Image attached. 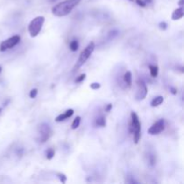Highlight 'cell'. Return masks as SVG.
Segmentation results:
<instances>
[{
    "label": "cell",
    "instance_id": "29",
    "mask_svg": "<svg viewBox=\"0 0 184 184\" xmlns=\"http://www.w3.org/2000/svg\"><path fill=\"white\" fill-rule=\"evenodd\" d=\"M1 110H2V108H0V112H1Z\"/></svg>",
    "mask_w": 184,
    "mask_h": 184
},
{
    "label": "cell",
    "instance_id": "25",
    "mask_svg": "<svg viewBox=\"0 0 184 184\" xmlns=\"http://www.w3.org/2000/svg\"><path fill=\"white\" fill-rule=\"evenodd\" d=\"M111 109H112V104H111V103H109L107 106H106V108H105V110H106L107 112H109V111H110Z\"/></svg>",
    "mask_w": 184,
    "mask_h": 184
},
{
    "label": "cell",
    "instance_id": "30",
    "mask_svg": "<svg viewBox=\"0 0 184 184\" xmlns=\"http://www.w3.org/2000/svg\"><path fill=\"white\" fill-rule=\"evenodd\" d=\"M130 1H133V0H130Z\"/></svg>",
    "mask_w": 184,
    "mask_h": 184
},
{
    "label": "cell",
    "instance_id": "26",
    "mask_svg": "<svg viewBox=\"0 0 184 184\" xmlns=\"http://www.w3.org/2000/svg\"><path fill=\"white\" fill-rule=\"evenodd\" d=\"M178 5H179L180 6H183L184 0H179V2H178Z\"/></svg>",
    "mask_w": 184,
    "mask_h": 184
},
{
    "label": "cell",
    "instance_id": "13",
    "mask_svg": "<svg viewBox=\"0 0 184 184\" xmlns=\"http://www.w3.org/2000/svg\"><path fill=\"white\" fill-rule=\"evenodd\" d=\"M149 68V71H150V75L152 77H156L158 76V67L157 66H153V65H149L148 67Z\"/></svg>",
    "mask_w": 184,
    "mask_h": 184
},
{
    "label": "cell",
    "instance_id": "2",
    "mask_svg": "<svg viewBox=\"0 0 184 184\" xmlns=\"http://www.w3.org/2000/svg\"><path fill=\"white\" fill-rule=\"evenodd\" d=\"M131 120L129 122V131L134 135V142L138 144L141 138V123L139 121L138 114L134 111L130 114Z\"/></svg>",
    "mask_w": 184,
    "mask_h": 184
},
{
    "label": "cell",
    "instance_id": "21",
    "mask_svg": "<svg viewBox=\"0 0 184 184\" xmlns=\"http://www.w3.org/2000/svg\"><path fill=\"white\" fill-rule=\"evenodd\" d=\"M85 77H86L85 74H82V75H80L79 77H77V79L75 80V82H76V83H81V82H83V81L85 79Z\"/></svg>",
    "mask_w": 184,
    "mask_h": 184
},
{
    "label": "cell",
    "instance_id": "28",
    "mask_svg": "<svg viewBox=\"0 0 184 184\" xmlns=\"http://www.w3.org/2000/svg\"><path fill=\"white\" fill-rule=\"evenodd\" d=\"M1 71H2V67L0 66V73H1Z\"/></svg>",
    "mask_w": 184,
    "mask_h": 184
},
{
    "label": "cell",
    "instance_id": "1",
    "mask_svg": "<svg viewBox=\"0 0 184 184\" xmlns=\"http://www.w3.org/2000/svg\"><path fill=\"white\" fill-rule=\"evenodd\" d=\"M80 0H64L51 8L52 15L57 17H64L69 15L79 4Z\"/></svg>",
    "mask_w": 184,
    "mask_h": 184
},
{
    "label": "cell",
    "instance_id": "11",
    "mask_svg": "<svg viewBox=\"0 0 184 184\" xmlns=\"http://www.w3.org/2000/svg\"><path fill=\"white\" fill-rule=\"evenodd\" d=\"M164 96H162V95H158V96L154 97L153 100L151 101V106L154 108L161 105L164 103Z\"/></svg>",
    "mask_w": 184,
    "mask_h": 184
},
{
    "label": "cell",
    "instance_id": "4",
    "mask_svg": "<svg viewBox=\"0 0 184 184\" xmlns=\"http://www.w3.org/2000/svg\"><path fill=\"white\" fill-rule=\"evenodd\" d=\"M94 48H95V45L93 42H90L87 46L85 48V49L81 52L78 60H77V64L75 66V69L77 68H79L80 67H82L85 62L87 61V60L91 57V55L92 54L93 50H94Z\"/></svg>",
    "mask_w": 184,
    "mask_h": 184
},
{
    "label": "cell",
    "instance_id": "5",
    "mask_svg": "<svg viewBox=\"0 0 184 184\" xmlns=\"http://www.w3.org/2000/svg\"><path fill=\"white\" fill-rule=\"evenodd\" d=\"M39 135H40V142L45 143L48 139L52 136V129L47 123H42L39 127Z\"/></svg>",
    "mask_w": 184,
    "mask_h": 184
},
{
    "label": "cell",
    "instance_id": "7",
    "mask_svg": "<svg viewBox=\"0 0 184 184\" xmlns=\"http://www.w3.org/2000/svg\"><path fill=\"white\" fill-rule=\"evenodd\" d=\"M137 92H136V100L137 101H143L147 95V87L143 80L138 79L137 81Z\"/></svg>",
    "mask_w": 184,
    "mask_h": 184
},
{
    "label": "cell",
    "instance_id": "3",
    "mask_svg": "<svg viewBox=\"0 0 184 184\" xmlns=\"http://www.w3.org/2000/svg\"><path fill=\"white\" fill-rule=\"evenodd\" d=\"M44 22H45L44 16H37L31 20L29 25H28V31H29L31 37L34 38V37L39 35V33L41 32V29H42Z\"/></svg>",
    "mask_w": 184,
    "mask_h": 184
},
{
    "label": "cell",
    "instance_id": "9",
    "mask_svg": "<svg viewBox=\"0 0 184 184\" xmlns=\"http://www.w3.org/2000/svg\"><path fill=\"white\" fill-rule=\"evenodd\" d=\"M74 114V110L73 109H68L64 113H61L60 115H58L55 119V121L57 122H61L63 121H66L67 119H69L72 115Z\"/></svg>",
    "mask_w": 184,
    "mask_h": 184
},
{
    "label": "cell",
    "instance_id": "27",
    "mask_svg": "<svg viewBox=\"0 0 184 184\" xmlns=\"http://www.w3.org/2000/svg\"><path fill=\"white\" fill-rule=\"evenodd\" d=\"M147 2H148V3H151V2H152V0H146V1H145V3H146V4Z\"/></svg>",
    "mask_w": 184,
    "mask_h": 184
},
{
    "label": "cell",
    "instance_id": "18",
    "mask_svg": "<svg viewBox=\"0 0 184 184\" xmlns=\"http://www.w3.org/2000/svg\"><path fill=\"white\" fill-rule=\"evenodd\" d=\"M57 177L60 179V181L62 183H66L67 182V176L64 174V173H62V172H58L57 173Z\"/></svg>",
    "mask_w": 184,
    "mask_h": 184
},
{
    "label": "cell",
    "instance_id": "22",
    "mask_svg": "<svg viewBox=\"0 0 184 184\" xmlns=\"http://www.w3.org/2000/svg\"><path fill=\"white\" fill-rule=\"evenodd\" d=\"M159 28H160L161 30H163V31L166 30V28H167V23H166L165 22H161V23H159Z\"/></svg>",
    "mask_w": 184,
    "mask_h": 184
},
{
    "label": "cell",
    "instance_id": "24",
    "mask_svg": "<svg viewBox=\"0 0 184 184\" xmlns=\"http://www.w3.org/2000/svg\"><path fill=\"white\" fill-rule=\"evenodd\" d=\"M170 91H171V92L172 93V94H177V89L176 88H174V87H170Z\"/></svg>",
    "mask_w": 184,
    "mask_h": 184
},
{
    "label": "cell",
    "instance_id": "15",
    "mask_svg": "<svg viewBox=\"0 0 184 184\" xmlns=\"http://www.w3.org/2000/svg\"><path fill=\"white\" fill-rule=\"evenodd\" d=\"M80 122H81V117H80V116H77V118L73 121V122H72L71 128H72V129H77V128L79 127V125H80Z\"/></svg>",
    "mask_w": 184,
    "mask_h": 184
},
{
    "label": "cell",
    "instance_id": "6",
    "mask_svg": "<svg viewBox=\"0 0 184 184\" xmlns=\"http://www.w3.org/2000/svg\"><path fill=\"white\" fill-rule=\"evenodd\" d=\"M20 40H21V37L19 35H14V36L8 38L7 40L2 41L1 44H0V51L4 52V51H5L7 49H10L14 48L19 43Z\"/></svg>",
    "mask_w": 184,
    "mask_h": 184
},
{
    "label": "cell",
    "instance_id": "16",
    "mask_svg": "<svg viewBox=\"0 0 184 184\" xmlns=\"http://www.w3.org/2000/svg\"><path fill=\"white\" fill-rule=\"evenodd\" d=\"M78 47H79V44H78V41H76V40H74V41H72L71 42H70V44H69V49L72 50V51H77V49H78Z\"/></svg>",
    "mask_w": 184,
    "mask_h": 184
},
{
    "label": "cell",
    "instance_id": "10",
    "mask_svg": "<svg viewBox=\"0 0 184 184\" xmlns=\"http://www.w3.org/2000/svg\"><path fill=\"white\" fill-rule=\"evenodd\" d=\"M184 16V9L182 6H180L179 8L175 9L171 15V19L173 21H176V20H180L182 19Z\"/></svg>",
    "mask_w": 184,
    "mask_h": 184
},
{
    "label": "cell",
    "instance_id": "17",
    "mask_svg": "<svg viewBox=\"0 0 184 184\" xmlns=\"http://www.w3.org/2000/svg\"><path fill=\"white\" fill-rule=\"evenodd\" d=\"M54 155H55V151H54V149H52V148H49V149H48L46 152V158L48 160H50V159H52L53 157H54Z\"/></svg>",
    "mask_w": 184,
    "mask_h": 184
},
{
    "label": "cell",
    "instance_id": "14",
    "mask_svg": "<svg viewBox=\"0 0 184 184\" xmlns=\"http://www.w3.org/2000/svg\"><path fill=\"white\" fill-rule=\"evenodd\" d=\"M95 123H96L97 126H99V127H103H103L106 126V120H105V118H104L103 116H101V117H99V118L96 119Z\"/></svg>",
    "mask_w": 184,
    "mask_h": 184
},
{
    "label": "cell",
    "instance_id": "19",
    "mask_svg": "<svg viewBox=\"0 0 184 184\" xmlns=\"http://www.w3.org/2000/svg\"><path fill=\"white\" fill-rule=\"evenodd\" d=\"M37 94H38V89L34 88V89H31V91H30L29 96H30V98L33 99V98H35L37 96Z\"/></svg>",
    "mask_w": 184,
    "mask_h": 184
},
{
    "label": "cell",
    "instance_id": "8",
    "mask_svg": "<svg viewBox=\"0 0 184 184\" xmlns=\"http://www.w3.org/2000/svg\"><path fill=\"white\" fill-rule=\"evenodd\" d=\"M164 128H165V123H164V120L161 119L159 121H157L156 122H154L148 128L147 132L149 135H152V136H154V135H158L159 133H161L162 131L164 130Z\"/></svg>",
    "mask_w": 184,
    "mask_h": 184
},
{
    "label": "cell",
    "instance_id": "23",
    "mask_svg": "<svg viewBox=\"0 0 184 184\" xmlns=\"http://www.w3.org/2000/svg\"><path fill=\"white\" fill-rule=\"evenodd\" d=\"M136 3L138 4L139 6H142V7H145L146 5V4L143 0H136Z\"/></svg>",
    "mask_w": 184,
    "mask_h": 184
},
{
    "label": "cell",
    "instance_id": "12",
    "mask_svg": "<svg viewBox=\"0 0 184 184\" xmlns=\"http://www.w3.org/2000/svg\"><path fill=\"white\" fill-rule=\"evenodd\" d=\"M123 79H124L125 84H126L128 87H130L131 85H132V74H131V72H130V71H127V72L124 74Z\"/></svg>",
    "mask_w": 184,
    "mask_h": 184
},
{
    "label": "cell",
    "instance_id": "20",
    "mask_svg": "<svg viewBox=\"0 0 184 184\" xmlns=\"http://www.w3.org/2000/svg\"><path fill=\"white\" fill-rule=\"evenodd\" d=\"M90 87H91V89H92V90H98V89L101 88V85L99 83H92L90 85Z\"/></svg>",
    "mask_w": 184,
    "mask_h": 184
}]
</instances>
